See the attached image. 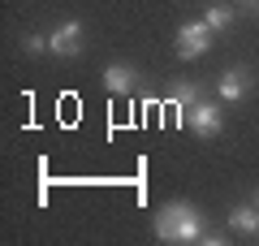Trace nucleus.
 <instances>
[{
  "instance_id": "6e6552de",
  "label": "nucleus",
  "mask_w": 259,
  "mask_h": 246,
  "mask_svg": "<svg viewBox=\"0 0 259 246\" xmlns=\"http://www.w3.org/2000/svg\"><path fill=\"white\" fill-rule=\"evenodd\" d=\"M203 22H207V26H212V30H225V26H229V22H233V13L225 9V5H212V9L203 13Z\"/></svg>"
},
{
  "instance_id": "f8f14e48",
  "label": "nucleus",
  "mask_w": 259,
  "mask_h": 246,
  "mask_svg": "<svg viewBox=\"0 0 259 246\" xmlns=\"http://www.w3.org/2000/svg\"><path fill=\"white\" fill-rule=\"evenodd\" d=\"M255 203H259V199H255Z\"/></svg>"
},
{
  "instance_id": "39448f33",
  "label": "nucleus",
  "mask_w": 259,
  "mask_h": 246,
  "mask_svg": "<svg viewBox=\"0 0 259 246\" xmlns=\"http://www.w3.org/2000/svg\"><path fill=\"white\" fill-rule=\"evenodd\" d=\"M246 91H250V73L242 69V65H229V69L221 73V82H216V95H221V100H242Z\"/></svg>"
},
{
  "instance_id": "f03ea898",
  "label": "nucleus",
  "mask_w": 259,
  "mask_h": 246,
  "mask_svg": "<svg viewBox=\"0 0 259 246\" xmlns=\"http://www.w3.org/2000/svg\"><path fill=\"white\" fill-rule=\"evenodd\" d=\"M207 48H212V26L207 22H182V30H177V56L182 61H199Z\"/></svg>"
},
{
  "instance_id": "0eeeda50",
  "label": "nucleus",
  "mask_w": 259,
  "mask_h": 246,
  "mask_svg": "<svg viewBox=\"0 0 259 246\" xmlns=\"http://www.w3.org/2000/svg\"><path fill=\"white\" fill-rule=\"evenodd\" d=\"M134 69H130V65H108V69H104V87H108V91H117V95H125L130 87H134Z\"/></svg>"
},
{
  "instance_id": "1a4fd4ad",
  "label": "nucleus",
  "mask_w": 259,
  "mask_h": 246,
  "mask_svg": "<svg viewBox=\"0 0 259 246\" xmlns=\"http://www.w3.org/2000/svg\"><path fill=\"white\" fill-rule=\"evenodd\" d=\"M173 104H177V108H194V104H199V91H194V87H190V82H182V87H177V91H173Z\"/></svg>"
},
{
  "instance_id": "7ed1b4c3",
  "label": "nucleus",
  "mask_w": 259,
  "mask_h": 246,
  "mask_svg": "<svg viewBox=\"0 0 259 246\" xmlns=\"http://www.w3.org/2000/svg\"><path fill=\"white\" fill-rule=\"evenodd\" d=\"M182 121H186L199 138H216V134H221V126H225V121H221V108H216V104H207V100H199L194 108H186Z\"/></svg>"
},
{
  "instance_id": "9b49d317",
  "label": "nucleus",
  "mask_w": 259,
  "mask_h": 246,
  "mask_svg": "<svg viewBox=\"0 0 259 246\" xmlns=\"http://www.w3.org/2000/svg\"><path fill=\"white\" fill-rule=\"evenodd\" d=\"M255 237H259V233H255Z\"/></svg>"
},
{
  "instance_id": "423d86ee",
  "label": "nucleus",
  "mask_w": 259,
  "mask_h": 246,
  "mask_svg": "<svg viewBox=\"0 0 259 246\" xmlns=\"http://www.w3.org/2000/svg\"><path fill=\"white\" fill-rule=\"evenodd\" d=\"M229 229H233V233H250V237H255L259 233V203H255V208H250V203L233 208L229 212Z\"/></svg>"
},
{
  "instance_id": "20e7f679",
  "label": "nucleus",
  "mask_w": 259,
  "mask_h": 246,
  "mask_svg": "<svg viewBox=\"0 0 259 246\" xmlns=\"http://www.w3.org/2000/svg\"><path fill=\"white\" fill-rule=\"evenodd\" d=\"M78 48H82V22H61L48 35V52L52 56H78Z\"/></svg>"
},
{
  "instance_id": "9d476101",
  "label": "nucleus",
  "mask_w": 259,
  "mask_h": 246,
  "mask_svg": "<svg viewBox=\"0 0 259 246\" xmlns=\"http://www.w3.org/2000/svg\"><path fill=\"white\" fill-rule=\"evenodd\" d=\"M242 5H250V9H259V0H242Z\"/></svg>"
},
{
  "instance_id": "f257e3e1",
  "label": "nucleus",
  "mask_w": 259,
  "mask_h": 246,
  "mask_svg": "<svg viewBox=\"0 0 259 246\" xmlns=\"http://www.w3.org/2000/svg\"><path fill=\"white\" fill-rule=\"evenodd\" d=\"M156 237L160 242H199L203 237V212L194 203H164L156 212Z\"/></svg>"
}]
</instances>
